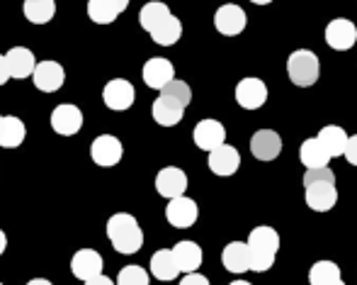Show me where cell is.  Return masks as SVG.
Masks as SVG:
<instances>
[{
  "instance_id": "8d00e7d4",
  "label": "cell",
  "mask_w": 357,
  "mask_h": 285,
  "mask_svg": "<svg viewBox=\"0 0 357 285\" xmlns=\"http://www.w3.org/2000/svg\"><path fill=\"white\" fill-rule=\"evenodd\" d=\"M10 68H8V59L5 57H0V86H5V83L10 81Z\"/></svg>"
},
{
  "instance_id": "7c38bea8",
  "label": "cell",
  "mask_w": 357,
  "mask_h": 285,
  "mask_svg": "<svg viewBox=\"0 0 357 285\" xmlns=\"http://www.w3.org/2000/svg\"><path fill=\"white\" fill-rule=\"evenodd\" d=\"M155 190H158V195H163L168 200L183 198L185 190H188V176L178 166L160 168L158 176H155Z\"/></svg>"
},
{
  "instance_id": "ab89813d",
  "label": "cell",
  "mask_w": 357,
  "mask_h": 285,
  "mask_svg": "<svg viewBox=\"0 0 357 285\" xmlns=\"http://www.w3.org/2000/svg\"><path fill=\"white\" fill-rule=\"evenodd\" d=\"M27 285H54L52 281H47V278H32Z\"/></svg>"
},
{
  "instance_id": "603a6c76",
  "label": "cell",
  "mask_w": 357,
  "mask_h": 285,
  "mask_svg": "<svg viewBox=\"0 0 357 285\" xmlns=\"http://www.w3.org/2000/svg\"><path fill=\"white\" fill-rule=\"evenodd\" d=\"M180 266L175 261L173 249H160L151 256V276L158 278V281H175L180 276Z\"/></svg>"
},
{
  "instance_id": "ee69618b",
  "label": "cell",
  "mask_w": 357,
  "mask_h": 285,
  "mask_svg": "<svg viewBox=\"0 0 357 285\" xmlns=\"http://www.w3.org/2000/svg\"><path fill=\"white\" fill-rule=\"evenodd\" d=\"M0 122H3V115H0Z\"/></svg>"
},
{
  "instance_id": "277c9868",
  "label": "cell",
  "mask_w": 357,
  "mask_h": 285,
  "mask_svg": "<svg viewBox=\"0 0 357 285\" xmlns=\"http://www.w3.org/2000/svg\"><path fill=\"white\" fill-rule=\"evenodd\" d=\"M245 24H248V17H245V10L241 8V5L226 3L214 13V27H216V32L224 34V37H236V34H241L245 29Z\"/></svg>"
},
{
  "instance_id": "5bb4252c",
  "label": "cell",
  "mask_w": 357,
  "mask_h": 285,
  "mask_svg": "<svg viewBox=\"0 0 357 285\" xmlns=\"http://www.w3.org/2000/svg\"><path fill=\"white\" fill-rule=\"evenodd\" d=\"M52 127H54V132L61 134V137H73V134H78L80 127H83V112H80V108H75L71 103L59 105L52 112Z\"/></svg>"
},
{
  "instance_id": "836d02e7",
  "label": "cell",
  "mask_w": 357,
  "mask_h": 285,
  "mask_svg": "<svg viewBox=\"0 0 357 285\" xmlns=\"http://www.w3.org/2000/svg\"><path fill=\"white\" fill-rule=\"evenodd\" d=\"M321 181L335 183V173L331 171L328 166H326V168H306V173H304V188L311 186V183H321Z\"/></svg>"
},
{
  "instance_id": "f35d334b",
  "label": "cell",
  "mask_w": 357,
  "mask_h": 285,
  "mask_svg": "<svg viewBox=\"0 0 357 285\" xmlns=\"http://www.w3.org/2000/svg\"><path fill=\"white\" fill-rule=\"evenodd\" d=\"M5 247H8V237H5V232H3V229H0V256H3Z\"/></svg>"
},
{
  "instance_id": "5b68a950",
  "label": "cell",
  "mask_w": 357,
  "mask_h": 285,
  "mask_svg": "<svg viewBox=\"0 0 357 285\" xmlns=\"http://www.w3.org/2000/svg\"><path fill=\"white\" fill-rule=\"evenodd\" d=\"M134 100H137V91H134V86L127 78H112L102 91V103L114 112L129 110L134 105Z\"/></svg>"
},
{
  "instance_id": "8fae6325",
  "label": "cell",
  "mask_w": 357,
  "mask_h": 285,
  "mask_svg": "<svg viewBox=\"0 0 357 285\" xmlns=\"http://www.w3.org/2000/svg\"><path fill=\"white\" fill-rule=\"evenodd\" d=\"M192 139H195V144H197V149L212 154L214 149L226 144V129L219 119H202V122L195 124Z\"/></svg>"
},
{
  "instance_id": "d6986e66",
  "label": "cell",
  "mask_w": 357,
  "mask_h": 285,
  "mask_svg": "<svg viewBox=\"0 0 357 285\" xmlns=\"http://www.w3.org/2000/svg\"><path fill=\"white\" fill-rule=\"evenodd\" d=\"M221 263L229 273H241L250 271V249H248V242H231L224 247V254H221Z\"/></svg>"
},
{
  "instance_id": "ba28073f",
  "label": "cell",
  "mask_w": 357,
  "mask_h": 285,
  "mask_svg": "<svg viewBox=\"0 0 357 285\" xmlns=\"http://www.w3.org/2000/svg\"><path fill=\"white\" fill-rule=\"evenodd\" d=\"M102 268H105V261H102V256H100V251H95V249H78L71 258L73 276L83 283L102 276Z\"/></svg>"
},
{
  "instance_id": "b9f144b4",
  "label": "cell",
  "mask_w": 357,
  "mask_h": 285,
  "mask_svg": "<svg viewBox=\"0 0 357 285\" xmlns=\"http://www.w3.org/2000/svg\"><path fill=\"white\" fill-rule=\"evenodd\" d=\"M229 285H253V283H248V281H234V283H229Z\"/></svg>"
},
{
  "instance_id": "7a4b0ae2",
  "label": "cell",
  "mask_w": 357,
  "mask_h": 285,
  "mask_svg": "<svg viewBox=\"0 0 357 285\" xmlns=\"http://www.w3.org/2000/svg\"><path fill=\"white\" fill-rule=\"evenodd\" d=\"M248 249H250V271L265 273L273 268L275 256L280 251V234L273 227H255L248 234Z\"/></svg>"
},
{
  "instance_id": "30bf717a",
  "label": "cell",
  "mask_w": 357,
  "mask_h": 285,
  "mask_svg": "<svg viewBox=\"0 0 357 285\" xmlns=\"http://www.w3.org/2000/svg\"><path fill=\"white\" fill-rule=\"evenodd\" d=\"M236 100H238V105L243 110H258L263 108L265 103H268V86H265V81H260V78H243V81H238V86H236Z\"/></svg>"
},
{
  "instance_id": "e575fe53",
  "label": "cell",
  "mask_w": 357,
  "mask_h": 285,
  "mask_svg": "<svg viewBox=\"0 0 357 285\" xmlns=\"http://www.w3.org/2000/svg\"><path fill=\"white\" fill-rule=\"evenodd\" d=\"M180 285H209V278L202 276V273H185Z\"/></svg>"
},
{
  "instance_id": "7bdbcfd3",
  "label": "cell",
  "mask_w": 357,
  "mask_h": 285,
  "mask_svg": "<svg viewBox=\"0 0 357 285\" xmlns=\"http://www.w3.org/2000/svg\"><path fill=\"white\" fill-rule=\"evenodd\" d=\"M331 285H345V283H343V278H340V281H335V283H331Z\"/></svg>"
},
{
  "instance_id": "1f68e13d",
  "label": "cell",
  "mask_w": 357,
  "mask_h": 285,
  "mask_svg": "<svg viewBox=\"0 0 357 285\" xmlns=\"http://www.w3.org/2000/svg\"><path fill=\"white\" fill-rule=\"evenodd\" d=\"M114 283L117 285H149L151 278L142 266H124Z\"/></svg>"
},
{
  "instance_id": "d590c367",
  "label": "cell",
  "mask_w": 357,
  "mask_h": 285,
  "mask_svg": "<svg viewBox=\"0 0 357 285\" xmlns=\"http://www.w3.org/2000/svg\"><path fill=\"white\" fill-rule=\"evenodd\" d=\"M345 159H348V163L357 166V134H355V137H350L348 149H345Z\"/></svg>"
},
{
  "instance_id": "f546056e",
  "label": "cell",
  "mask_w": 357,
  "mask_h": 285,
  "mask_svg": "<svg viewBox=\"0 0 357 285\" xmlns=\"http://www.w3.org/2000/svg\"><path fill=\"white\" fill-rule=\"evenodd\" d=\"M180 37H183V22H180L175 15H170L160 27H155L153 32H151V39H153L155 44H160V47H173Z\"/></svg>"
},
{
  "instance_id": "2e32d148",
  "label": "cell",
  "mask_w": 357,
  "mask_h": 285,
  "mask_svg": "<svg viewBox=\"0 0 357 285\" xmlns=\"http://www.w3.org/2000/svg\"><path fill=\"white\" fill-rule=\"evenodd\" d=\"M32 78L42 93H56L66 83V71L59 61H39Z\"/></svg>"
},
{
  "instance_id": "cb8c5ba5",
  "label": "cell",
  "mask_w": 357,
  "mask_h": 285,
  "mask_svg": "<svg viewBox=\"0 0 357 285\" xmlns=\"http://www.w3.org/2000/svg\"><path fill=\"white\" fill-rule=\"evenodd\" d=\"M173 254H175V261H178V266L183 273H197V268L202 266V249H199L195 242H190V239L175 244Z\"/></svg>"
},
{
  "instance_id": "484cf974",
  "label": "cell",
  "mask_w": 357,
  "mask_h": 285,
  "mask_svg": "<svg viewBox=\"0 0 357 285\" xmlns=\"http://www.w3.org/2000/svg\"><path fill=\"white\" fill-rule=\"evenodd\" d=\"M27 137V127L20 117L15 115H5L3 122H0V147L5 149H17L20 144Z\"/></svg>"
},
{
  "instance_id": "44dd1931",
  "label": "cell",
  "mask_w": 357,
  "mask_h": 285,
  "mask_svg": "<svg viewBox=\"0 0 357 285\" xmlns=\"http://www.w3.org/2000/svg\"><path fill=\"white\" fill-rule=\"evenodd\" d=\"M127 5L129 0H88V17L95 24H112Z\"/></svg>"
},
{
  "instance_id": "3957f363",
  "label": "cell",
  "mask_w": 357,
  "mask_h": 285,
  "mask_svg": "<svg viewBox=\"0 0 357 285\" xmlns=\"http://www.w3.org/2000/svg\"><path fill=\"white\" fill-rule=\"evenodd\" d=\"M287 73H289V81L299 88H309L319 81L321 76V61L314 52L309 49H296L287 59Z\"/></svg>"
},
{
  "instance_id": "4dcf8cb0",
  "label": "cell",
  "mask_w": 357,
  "mask_h": 285,
  "mask_svg": "<svg viewBox=\"0 0 357 285\" xmlns=\"http://www.w3.org/2000/svg\"><path fill=\"white\" fill-rule=\"evenodd\" d=\"M340 266L333 261H316L309 268V283L311 285H331L335 281H340Z\"/></svg>"
},
{
  "instance_id": "9a60e30c",
  "label": "cell",
  "mask_w": 357,
  "mask_h": 285,
  "mask_svg": "<svg viewBox=\"0 0 357 285\" xmlns=\"http://www.w3.org/2000/svg\"><path fill=\"white\" fill-rule=\"evenodd\" d=\"M142 76H144V83L149 88H153V91H163L170 81H175V68H173V64H170L168 59L153 57V59H149V61L144 64Z\"/></svg>"
},
{
  "instance_id": "6da1fadb",
  "label": "cell",
  "mask_w": 357,
  "mask_h": 285,
  "mask_svg": "<svg viewBox=\"0 0 357 285\" xmlns=\"http://www.w3.org/2000/svg\"><path fill=\"white\" fill-rule=\"evenodd\" d=\"M107 239L119 254H137L144 247V232L137 217L127 212H117L107 219Z\"/></svg>"
},
{
  "instance_id": "7402d4cb",
  "label": "cell",
  "mask_w": 357,
  "mask_h": 285,
  "mask_svg": "<svg viewBox=\"0 0 357 285\" xmlns=\"http://www.w3.org/2000/svg\"><path fill=\"white\" fill-rule=\"evenodd\" d=\"M8 68H10V76L22 81V78L34 76V68H37V61H34V54L29 52L27 47H13L8 54Z\"/></svg>"
},
{
  "instance_id": "60d3db41",
  "label": "cell",
  "mask_w": 357,
  "mask_h": 285,
  "mask_svg": "<svg viewBox=\"0 0 357 285\" xmlns=\"http://www.w3.org/2000/svg\"><path fill=\"white\" fill-rule=\"evenodd\" d=\"M250 3H255V5H270L273 0H250Z\"/></svg>"
},
{
  "instance_id": "8992f818",
  "label": "cell",
  "mask_w": 357,
  "mask_h": 285,
  "mask_svg": "<svg viewBox=\"0 0 357 285\" xmlns=\"http://www.w3.org/2000/svg\"><path fill=\"white\" fill-rule=\"evenodd\" d=\"M122 154H124V147L117 137L112 134H100L93 144H90V159H93L98 166H117L122 161Z\"/></svg>"
},
{
  "instance_id": "ffe728a7",
  "label": "cell",
  "mask_w": 357,
  "mask_h": 285,
  "mask_svg": "<svg viewBox=\"0 0 357 285\" xmlns=\"http://www.w3.org/2000/svg\"><path fill=\"white\" fill-rule=\"evenodd\" d=\"M151 112H153V119L160 127H175L185 117V105H180L178 100L168 98V95H158L153 100Z\"/></svg>"
},
{
  "instance_id": "d6a6232c",
  "label": "cell",
  "mask_w": 357,
  "mask_h": 285,
  "mask_svg": "<svg viewBox=\"0 0 357 285\" xmlns=\"http://www.w3.org/2000/svg\"><path fill=\"white\" fill-rule=\"evenodd\" d=\"M160 95H168V98L178 100V103L185 105V108H188L190 100H192V91H190V86L185 81H178V78H175V81H170L168 86L160 91Z\"/></svg>"
},
{
  "instance_id": "4fadbf2b",
  "label": "cell",
  "mask_w": 357,
  "mask_h": 285,
  "mask_svg": "<svg viewBox=\"0 0 357 285\" xmlns=\"http://www.w3.org/2000/svg\"><path fill=\"white\" fill-rule=\"evenodd\" d=\"M282 152V137L273 129H258L250 137V154L258 161H275Z\"/></svg>"
},
{
  "instance_id": "e0dca14e",
  "label": "cell",
  "mask_w": 357,
  "mask_h": 285,
  "mask_svg": "<svg viewBox=\"0 0 357 285\" xmlns=\"http://www.w3.org/2000/svg\"><path fill=\"white\" fill-rule=\"evenodd\" d=\"M306 205H309L314 212H328L331 207H335L338 203V188L335 183H328V181H321V183H311L306 186Z\"/></svg>"
},
{
  "instance_id": "f1b7e54d",
  "label": "cell",
  "mask_w": 357,
  "mask_h": 285,
  "mask_svg": "<svg viewBox=\"0 0 357 285\" xmlns=\"http://www.w3.org/2000/svg\"><path fill=\"white\" fill-rule=\"evenodd\" d=\"M22 13L32 24H47L56 15V3L54 0H24Z\"/></svg>"
},
{
  "instance_id": "ac0fdd59",
  "label": "cell",
  "mask_w": 357,
  "mask_h": 285,
  "mask_svg": "<svg viewBox=\"0 0 357 285\" xmlns=\"http://www.w3.org/2000/svg\"><path fill=\"white\" fill-rule=\"evenodd\" d=\"M209 171L216 173V176H234L241 166V154L236 147L231 144H221L219 149H214L209 154Z\"/></svg>"
},
{
  "instance_id": "83f0119b",
  "label": "cell",
  "mask_w": 357,
  "mask_h": 285,
  "mask_svg": "<svg viewBox=\"0 0 357 285\" xmlns=\"http://www.w3.org/2000/svg\"><path fill=\"white\" fill-rule=\"evenodd\" d=\"M170 15L173 13H170V8L165 3H160V0H151V3H146L142 8V13H139V22H142V27L151 34L155 27H160Z\"/></svg>"
},
{
  "instance_id": "74e56055",
  "label": "cell",
  "mask_w": 357,
  "mask_h": 285,
  "mask_svg": "<svg viewBox=\"0 0 357 285\" xmlns=\"http://www.w3.org/2000/svg\"><path fill=\"white\" fill-rule=\"evenodd\" d=\"M85 285H117V283H112V278H107V276H98V278H93V281H88Z\"/></svg>"
},
{
  "instance_id": "52a82bcc",
  "label": "cell",
  "mask_w": 357,
  "mask_h": 285,
  "mask_svg": "<svg viewBox=\"0 0 357 285\" xmlns=\"http://www.w3.org/2000/svg\"><path fill=\"white\" fill-rule=\"evenodd\" d=\"M197 203L188 195L183 198H175V200H168V207H165V219L170 222V227L175 229H190L195 222H197Z\"/></svg>"
},
{
  "instance_id": "9c48e42d",
  "label": "cell",
  "mask_w": 357,
  "mask_h": 285,
  "mask_svg": "<svg viewBox=\"0 0 357 285\" xmlns=\"http://www.w3.org/2000/svg\"><path fill=\"white\" fill-rule=\"evenodd\" d=\"M357 42V27L355 22L345 17H335L326 27V44L335 52H345V49H353Z\"/></svg>"
},
{
  "instance_id": "d4e9b609",
  "label": "cell",
  "mask_w": 357,
  "mask_h": 285,
  "mask_svg": "<svg viewBox=\"0 0 357 285\" xmlns=\"http://www.w3.org/2000/svg\"><path fill=\"white\" fill-rule=\"evenodd\" d=\"M319 142L324 144V149L331 154V159H338V156H345V149H348L350 137L345 134L343 127H338V124H326V127L319 132Z\"/></svg>"
},
{
  "instance_id": "f6af8a7d",
  "label": "cell",
  "mask_w": 357,
  "mask_h": 285,
  "mask_svg": "<svg viewBox=\"0 0 357 285\" xmlns=\"http://www.w3.org/2000/svg\"><path fill=\"white\" fill-rule=\"evenodd\" d=\"M0 285H3V283H0Z\"/></svg>"
},
{
  "instance_id": "4316f807",
  "label": "cell",
  "mask_w": 357,
  "mask_h": 285,
  "mask_svg": "<svg viewBox=\"0 0 357 285\" xmlns=\"http://www.w3.org/2000/svg\"><path fill=\"white\" fill-rule=\"evenodd\" d=\"M299 159L306 168H326L331 161V154L324 149V144L319 142V137H311L301 144L299 149Z\"/></svg>"
}]
</instances>
